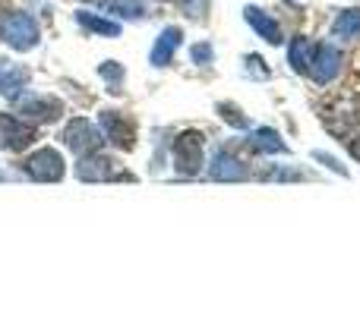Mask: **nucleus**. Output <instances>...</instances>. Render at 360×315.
<instances>
[{
  "label": "nucleus",
  "mask_w": 360,
  "mask_h": 315,
  "mask_svg": "<svg viewBox=\"0 0 360 315\" xmlns=\"http://www.w3.org/2000/svg\"><path fill=\"white\" fill-rule=\"evenodd\" d=\"M0 41L13 51H32L41 41V29L32 13H10L0 19Z\"/></svg>",
  "instance_id": "f257e3e1"
},
{
  "label": "nucleus",
  "mask_w": 360,
  "mask_h": 315,
  "mask_svg": "<svg viewBox=\"0 0 360 315\" xmlns=\"http://www.w3.org/2000/svg\"><path fill=\"white\" fill-rule=\"evenodd\" d=\"M76 22L82 25V29H89V32H95V35H105V38H117L120 32V22H114V19H101V16H95V13H89V10H79L76 13Z\"/></svg>",
  "instance_id": "dca6fc26"
},
{
  "label": "nucleus",
  "mask_w": 360,
  "mask_h": 315,
  "mask_svg": "<svg viewBox=\"0 0 360 315\" xmlns=\"http://www.w3.org/2000/svg\"><path fill=\"white\" fill-rule=\"evenodd\" d=\"M250 149L259 152V155H285L288 142L272 130V126H259V130L250 133Z\"/></svg>",
  "instance_id": "ddd939ff"
},
{
  "label": "nucleus",
  "mask_w": 360,
  "mask_h": 315,
  "mask_svg": "<svg viewBox=\"0 0 360 315\" xmlns=\"http://www.w3.org/2000/svg\"><path fill=\"white\" fill-rule=\"evenodd\" d=\"M291 4H300V0H291Z\"/></svg>",
  "instance_id": "a878e982"
},
{
  "label": "nucleus",
  "mask_w": 360,
  "mask_h": 315,
  "mask_svg": "<svg viewBox=\"0 0 360 315\" xmlns=\"http://www.w3.org/2000/svg\"><path fill=\"white\" fill-rule=\"evenodd\" d=\"M16 101V111L22 120L29 123H54V120L63 117V101L54 98V95H19Z\"/></svg>",
  "instance_id": "7ed1b4c3"
},
{
  "label": "nucleus",
  "mask_w": 360,
  "mask_h": 315,
  "mask_svg": "<svg viewBox=\"0 0 360 315\" xmlns=\"http://www.w3.org/2000/svg\"><path fill=\"white\" fill-rule=\"evenodd\" d=\"M101 136L108 142H117L120 149H133V126L124 120V114L117 111H101Z\"/></svg>",
  "instance_id": "f8f14e48"
},
{
  "label": "nucleus",
  "mask_w": 360,
  "mask_h": 315,
  "mask_svg": "<svg viewBox=\"0 0 360 315\" xmlns=\"http://www.w3.org/2000/svg\"><path fill=\"white\" fill-rule=\"evenodd\" d=\"M38 130L35 123L22 120L19 114H0V149L4 152H22L35 142Z\"/></svg>",
  "instance_id": "0eeeda50"
},
{
  "label": "nucleus",
  "mask_w": 360,
  "mask_h": 315,
  "mask_svg": "<svg viewBox=\"0 0 360 315\" xmlns=\"http://www.w3.org/2000/svg\"><path fill=\"white\" fill-rule=\"evenodd\" d=\"M243 19H247L250 25H253V32L259 38H266L269 44H281L285 38H281V25L275 22L272 16H269L266 10H259V6H253V4H247L243 6Z\"/></svg>",
  "instance_id": "9b49d317"
},
{
  "label": "nucleus",
  "mask_w": 360,
  "mask_h": 315,
  "mask_svg": "<svg viewBox=\"0 0 360 315\" xmlns=\"http://www.w3.org/2000/svg\"><path fill=\"white\" fill-rule=\"evenodd\" d=\"M351 155L360 161V139H354V142H351Z\"/></svg>",
  "instance_id": "393cba45"
},
{
  "label": "nucleus",
  "mask_w": 360,
  "mask_h": 315,
  "mask_svg": "<svg viewBox=\"0 0 360 315\" xmlns=\"http://www.w3.org/2000/svg\"><path fill=\"white\" fill-rule=\"evenodd\" d=\"M76 177H79L82 183H111V180H117V177L130 180V173L120 170V164L114 158L92 152V155L79 158V164H76Z\"/></svg>",
  "instance_id": "423d86ee"
},
{
  "label": "nucleus",
  "mask_w": 360,
  "mask_h": 315,
  "mask_svg": "<svg viewBox=\"0 0 360 315\" xmlns=\"http://www.w3.org/2000/svg\"><path fill=\"white\" fill-rule=\"evenodd\" d=\"M342 73V51L335 44H319L313 48V67H310V76L319 82V86H329L335 76Z\"/></svg>",
  "instance_id": "6e6552de"
},
{
  "label": "nucleus",
  "mask_w": 360,
  "mask_h": 315,
  "mask_svg": "<svg viewBox=\"0 0 360 315\" xmlns=\"http://www.w3.org/2000/svg\"><path fill=\"white\" fill-rule=\"evenodd\" d=\"M22 170H25V177L35 180V183H60L63 173H67V167H63L60 152L38 149V152H32V155L25 158Z\"/></svg>",
  "instance_id": "20e7f679"
},
{
  "label": "nucleus",
  "mask_w": 360,
  "mask_h": 315,
  "mask_svg": "<svg viewBox=\"0 0 360 315\" xmlns=\"http://www.w3.org/2000/svg\"><path fill=\"white\" fill-rule=\"evenodd\" d=\"M63 145H67L73 155H92V152L101 149V142H105V136H101V130L95 123H89L86 117H73L67 126H63L60 133Z\"/></svg>",
  "instance_id": "f03ea898"
},
{
  "label": "nucleus",
  "mask_w": 360,
  "mask_h": 315,
  "mask_svg": "<svg viewBox=\"0 0 360 315\" xmlns=\"http://www.w3.org/2000/svg\"><path fill=\"white\" fill-rule=\"evenodd\" d=\"M98 73L105 76L108 82H111V92H120V86H124V67H120V63L105 60V63L98 67Z\"/></svg>",
  "instance_id": "aec40b11"
},
{
  "label": "nucleus",
  "mask_w": 360,
  "mask_h": 315,
  "mask_svg": "<svg viewBox=\"0 0 360 315\" xmlns=\"http://www.w3.org/2000/svg\"><path fill=\"white\" fill-rule=\"evenodd\" d=\"M171 161H174L180 177H196L202 170V136L199 133H180L171 149Z\"/></svg>",
  "instance_id": "39448f33"
},
{
  "label": "nucleus",
  "mask_w": 360,
  "mask_h": 315,
  "mask_svg": "<svg viewBox=\"0 0 360 315\" xmlns=\"http://www.w3.org/2000/svg\"><path fill=\"white\" fill-rule=\"evenodd\" d=\"M29 69L25 67H10V69H0V95L4 98H19V95L29 88Z\"/></svg>",
  "instance_id": "4468645a"
},
{
  "label": "nucleus",
  "mask_w": 360,
  "mask_h": 315,
  "mask_svg": "<svg viewBox=\"0 0 360 315\" xmlns=\"http://www.w3.org/2000/svg\"><path fill=\"white\" fill-rule=\"evenodd\" d=\"M180 41H184V29H180V25H168V29L155 38V44H152L149 63L152 67H168V63L174 60V51L180 48Z\"/></svg>",
  "instance_id": "9d476101"
},
{
  "label": "nucleus",
  "mask_w": 360,
  "mask_h": 315,
  "mask_svg": "<svg viewBox=\"0 0 360 315\" xmlns=\"http://www.w3.org/2000/svg\"><path fill=\"white\" fill-rule=\"evenodd\" d=\"M243 69H247V76H253V79H269V67L262 63L259 54H247V60H243Z\"/></svg>",
  "instance_id": "412c9836"
},
{
  "label": "nucleus",
  "mask_w": 360,
  "mask_h": 315,
  "mask_svg": "<svg viewBox=\"0 0 360 315\" xmlns=\"http://www.w3.org/2000/svg\"><path fill=\"white\" fill-rule=\"evenodd\" d=\"M288 63L294 67V73L310 76V67H313V41L310 38H294L291 48H288Z\"/></svg>",
  "instance_id": "2eb2a0df"
},
{
  "label": "nucleus",
  "mask_w": 360,
  "mask_h": 315,
  "mask_svg": "<svg viewBox=\"0 0 360 315\" xmlns=\"http://www.w3.org/2000/svg\"><path fill=\"white\" fill-rule=\"evenodd\" d=\"M209 177L215 180V183H240L243 177H247V167L240 164V158H234L231 152H215L209 161Z\"/></svg>",
  "instance_id": "1a4fd4ad"
},
{
  "label": "nucleus",
  "mask_w": 360,
  "mask_h": 315,
  "mask_svg": "<svg viewBox=\"0 0 360 315\" xmlns=\"http://www.w3.org/2000/svg\"><path fill=\"white\" fill-rule=\"evenodd\" d=\"M313 161H319V164H326L332 173H342V177H348V167H342L335 158L329 155V152H313Z\"/></svg>",
  "instance_id": "5701e85b"
},
{
  "label": "nucleus",
  "mask_w": 360,
  "mask_h": 315,
  "mask_svg": "<svg viewBox=\"0 0 360 315\" xmlns=\"http://www.w3.org/2000/svg\"><path fill=\"white\" fill-rule=\"evenodd\" d=\"M218 111H224V120H228V123L240 126V130H243V126H247V120H243V114H237L231 105H221V107H218Z\"/></svg>",
  "instance_id": "b1692460"
},
{
  "label": "nucleus",
  "mask_w": 360,
  "mask_h": 315,
  "mask_svg": "<svg viewBox=\"0 0 360 315\" xmlns=\"http://www.w3.org/2000/svg\"><path fill=\"white\" fill-rule=\"evenodd\" d=\"M209 4L212 0H177V6H180V13H184L186 19H205V13H209Z\"/></svg>",
  "instance_id": "6ab92c4d"
},
{
  "label": "nucleus",
  "mask_w": 360,
  "mask_h": 315,
  "mask_svg": "<svg viewBox=\"0 0 360 315\" xmlns=\"http://www.w3.org/2000/svg\"><path fill=\"white\" fill-rule=\"evenodd\" d=\"M332 35L335 38H360V6L338 13L335 25H332Z\"/></svg>",
  "instance_id": "f3484780"
},
{
  "label": "nucleus",
  "mask_w": 360,
  "mask_h": 315,
  "mask_svg": "<svg viewBox=\"0 0 360 315\" xmlns=\"http://www.w3.org/2000/svg\"><path fill=\"white\" fill-rule=\"evenodd\" d=\"M108 13H117V16H124V19H143L146 6L136 4V0H111V4H108Z\"/></svg>",
  "instance_id": "a211bd4d"
},
{
  "label": "nucleus",
  "mask_w": 360,
  "mask_h": 315,
  "mask_svg": "<svg viewBox=\"0 0 360 315\" xmlns=\"http://www.w3.org/2000/svg\"><path fill=\"white\" fill-rule=\"evenodd\" d=\"M212 57H215V51H212L209 41H199V44H193V48H190V60L199 63V67H209Z\"/></svg>",
  "instance_id": "4be33fe9"
}]
</instances>
